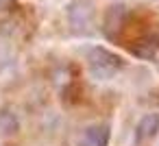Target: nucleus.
<instances>
[{
    "label": "nucleus",
    "instance_id": "f257e3e1",
    "mask_svg": "<svg viewBox=\"0 0 159 146\" xmlns=\"http://www.w3.org/2000/svg\"><path fill=\"white\" fill-rule=\"evenodd\" d=\"M85 57H87V68H89V74L98 81H109L113 79L122 68H124V61L120 55H116L113 50H107L102 46H92L85 50Z\"/></svg>",
    "mask_w": 159,
    "mask_h": 146
},
{
    "label": "nucleus",
    "instance_id": "f03ea898",
    "mask_svg": "<svg viewBox=\"0 0 159 146\" xmlns=\"http://www.w3.org/2000/svg\"><path fill=\"white\" fill-rule=\"evenodd\" d=\"M68 20H70L72 33L87 35L92 33V26H94V7L87 0H74L68 9Z\"/></svg>",
    "mask_w": 159,
    "mask_h": 146
},
{
    "label": "nucleus",
    "instance_id": "7ed1b4c3",
    "mask_svg": "<svg viewBox=\"0 0 159 146\" xmlns=\"http://www.w3.org/2000/svg\"><path fill=\"white\" fill-rule=\"evenodd\" d=\"M159 131V113H146L139 118L137 126H135V137L137 142H146L150 137H155Z\"/></svg>",
    "mask_w": 159,
    "mask_h": 146
},
{
    "label": "nucleus",
    "instance_id": "20e7f679",
    "mask_svg": "<svg viewBox=\"0 0 159 146\" xmlns=\"http://www.w3.org/2000/svg\"><path fill=\"white\" fill-rule=\"evenodd\" d=\"M107 144H109V126L105 124L85 129L81 137V146H107Z\"/></svg>",
    "mask_w": 159,
    "mask_h": 146
},
{
    "label": "nucleus",
    "instance_id": "39448f33",
    "mask_svg": "<svg viewBox=\"0 0 159 146\" xmlns=\"http://www.w3.org/2000/svg\"><path fill=\"white\" fill-rule=\"evenodd\" d=\"M18 129H20V120L13 111H0V133L13 135Z\"/></svg>",
    "mask_w": 159,
    "mask_h": 146
},
{
    "label": "nucleus",
    "instance_id": "423d86ee",
    "mask_svg": "<svg viewBox=\"0 0 159 146\" xmlns=\"http://www.w3.org/2000/svg\"><path fill=\"white\" fill-rule=\"evenodd\" d=\"M11 66H13V48L7 37L0 35V72H5Z\"/></svg>",
    "mask_w": 159,
    "mask_h": 146
}]
</instances>
